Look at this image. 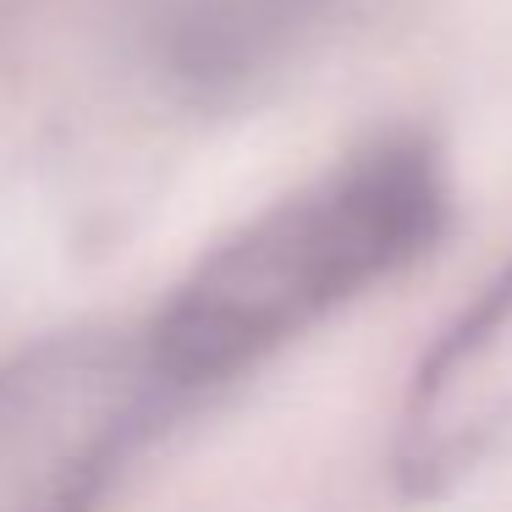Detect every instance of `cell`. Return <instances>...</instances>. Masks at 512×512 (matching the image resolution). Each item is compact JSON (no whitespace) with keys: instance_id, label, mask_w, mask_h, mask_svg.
Instances as JSON below:
<instances>
[{"instance_id":"cell-4","label":"cell","mask_w":512,"mask_h":512,"mask_svg":"<svg viewBox=\"0 0 512 512\" xmlns=\"http://www.w3.org/2000/svg\"><path fill=\"white\" fill-rule=\"evenodd\" d=\"M353 0H171L160 61L193 94H243L309 50Z\"/></svg>"},{"instance_id":"cell-2","label":"cell","mask_w":512,"mask_h":512,"mask_svg":"<svg viewBox=\"0 0 512 512\" xmlns=\"http://www.w3.org/2000/svg\"><path fill=\"white\" fill-rule=\"evenodd\" d=\"M144 325H78L0 364V512H94L188 408Z\"/></svg>"},{"instance_id":"cell-3","label":"cell","mask_w":512,"mask_h":512,"mask_svg":"<svg viewBox=\"0 0 512 512\" xmlns=\"http://www.w3.org/2000/svg\"><path fill=\"white\" fill-rule=\"evenodd\" d=\"M512 452V259L424 353L391 446L397 490L446 496Z\"/></svg>"},{"instance_id":"cell-1","label":"cell","mask_w":512,"mask_h":512,"mask_svg":"<svg viewBox=\"0 0 512 512\" xmlns=\"http://www.w3.org/2000/svg\"><path fill=\"white\" fill-rule=\"evenodd\" d=\"M446 226V171L430 138L386 133L248 221L193 265L149 320L193 402L320 325L375 281L430 254Z\"/></svg>"}]
</instances>
